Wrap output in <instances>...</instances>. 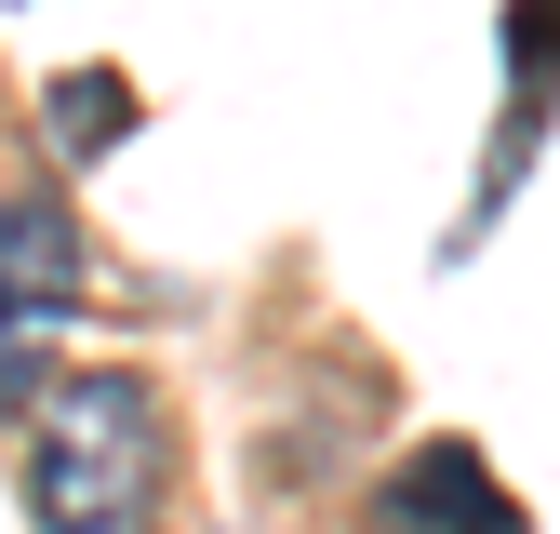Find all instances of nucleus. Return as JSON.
<instances>
[{"instance_id": "f257e3e1", "label": "nucleus", "mask_w": 560, "mask_h": 534, "mask_svg": "<svg viewBox=\"0 0 560 534\" xmlns=\"http://www.w3.org/2000/svg\"><path fill=\"white\" fill-rule=\"evenodd\" d=\"M14 428H27V508H40V534H161L174 428H161L148 374H120V361H54V374L14 400Z\"/></svg>"}, {"instance_id": "f03ea898", "label": "nucleus", "mask_w": 560, "mask_h": 534, "mask_svg": "<svg viewBox=\"0 0 560 534\" xmlns=\"http://www.w3.org/2000/svg\"><path fill=\"white\" fill-rule=\"evenodd\" d=\"M81 307V228H67V200H0V415L54 374L40 348L67 334Z\"/></svg>"}, {"instance_id": "7ed1b4c3", "label": "nucleus", "mask_w": 560, "mask_h": 534, "mask_svg": "<svg viewBox=\"0 0 560 534\" xmlns=\"http://www.w3.org/2000/svg\"><path fill=\"white\" fill-rule=\"evenodd\" d=\"M387 534H521V508L480 481L467 441H428V454L387 481Z\"/></svg>"}, {"instance_id": "20e7f679", "label": "nucleus", "mask_w": 560, "mask_h": 534, "mask_svg": "<svg viewBox=\"0 0 560 534\" xmlns=\"http://www.w3.org/2000/svg\"><path fill=\"white\" fill-rule=\"evenodd\" d=\"M120 120H133V107H120L107 81H67V94H54V134H67V148H107Z\"/></svg>"}]
</instances>
